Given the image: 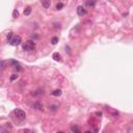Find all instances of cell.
Instances as JSON below:
<instances>
[{"label":"cell","mask_w":133,"mask_h":133,"mask_svg":"<svg viewBox=\"0 0 133 133\" xmlns=\"http://www.w3.org/2000/svg\"><path fill=\"white\" fill-rule=\"evenodd\" d=\"M35 48V43L32 41H27L23 44V49L25 51H32Z\"/></svg>","instance_id":"6da1fadb"},{"label":"cell","mask_w":133,"mask_h":133,"mask_svg":"<svg viewBox=\"0 0 133 133\" xmlns=\"http://www.w3.org/2000/svg\"><path fill=\"white\" fill-rule=\"evenodd\" d=\"M50 4H51V2L49 1V0H44V1H42V5H43L45 8L50 7Z\"/></svg>","instance_id":"52a82bcc"},{"label":"cell","mask_w":133,"mask_h":133,"mask_svg":"<svg viewBox=\"0 0 133 133\" xmlns=\"http://www.w3.org/2000/svg\"><path fill=\"white\" fill-rule=\"evenodd\" d=\"M61 95V90L60 89H55L52 92V96H55V97H58V96Z\"/></svg>","instance_id":"9c48e42d"},{"label":"cell","mask_w":133,"mask_h":133,"mask_svg":"<svg viewBox=\"0 0 133 133\" xmlns=\"http://www.w3.org/2000/svg\"><path fill=\"white\" fill-rule=\"evenodd\" d=\"M13 36H14L13 32H10V33H8V34H7V41H8V42H10V41H12Z\"/></svg>","instance_id":"9a60e30c"},{"label":"cell","mask_w":133,"mask_h":133,"mask_svg":"<svg viewBox=\"0 0 133 133\" xmlns=\"http://www.w3.org/2000/svg\"><path fill=\"white\" fill-rule=\"evenodd\" d=\"M58 133H64V132H58Z\"/></svg>","instance_id":"d6986e66"},{"label":"cell","mask_w":133,"mask_h":133,"mask_svg":"<svg viewBox=\"0 0 133 133\" xmlns=\"http://www.w3.org/2000/svg\"><path fill=\"white\" fill-rule=\"evenodd\" d=\"M4 133H7V132H4Z\"/></svg>","instance_id":"ffe728a7"},{"label":"cell","mask_w":133,"mask_h":133,"mask_svg":"<svg viewBox=\"0 0 133 133\" xmlns=\"http://www.w3.org/2000/svg\"><path fill=\"white\" fill-rule=\"evenodd\" d=\"M64 7V3L63 2H59V3L56 4V10H61Z\"/></svg>","instance_id":"7c38bea8"},{"label":"cell","mask_w":133,"mask_h":133,"mask_svg":"<svg viewBox=\"0 0 133 133\" xmlns=\"http://www.w3.org/2000/svg\"><path fill=\"white\" fill-rule=\"evenodd\" d=\"M85 5L87 7H94L96 5V2L95 1H86L85 2Z\"/></svg>","instance_id":"ba28073f"},{"label":"cell","mask_w":133,"mask_h":133,"mask_svg":"<svg viewBox=\"0 0 133 133\" xmlns=\"http://www.w3.org/2000/svg\"><path fill=\"white\" fill-rule=\"evenodd\" d=\"M77 14L79 16H84V15H86V10L82 6V5H79L77 7Z\"/></svg>","instance_id":"277c9868"},{"label":"cell","mask_w":133,"mask_h":133,"mask_svg":"<svg viewBox=\"0 0 133 133\" xmlns=\"http://www.w3.org/2000/svg\"><path fill=\"white\" fill-rule=\"evenodd\" d=\"M52 57H53V59H54V60H56V61H60V60H61V56H60V54H59L58 52L53 53Z\"/></svg>","instance_id":"5b68a950"},{"label":"cell","mask_w":133,"mask_h":133,"mask_svg":"<svg viewBox=\"0 0 133 133\" xmlns=\"http://www.w3.org/2000/svg\"><path fill=\"white\" fill-rule=\"evenodd\" d=\"M6 68V63L4 60H0V72H2Z\"/></svg>","instance_id":"8992f818"},{"label":"cell","mask_w":133,"mask_h":133,"mask_svg":"<svg viewBox=\"0 0 133 133\" xmlns=\"http://www.w3.org/2000/svg\"><path fill=\"white\" fill-rule=\"evenodd\" d=\"M30 13H31V7H30V6H27V7L24 10V15H25V16H28V15H30Z\"/></svg>","instance_id":"30bf717a"},{"label":"cell","mask_w":133,"mask_h":133,"mask_svg":"<svg viewBox=\"0 0 133 133\" xmlns=\"http://www.w3.org/2000/svg\"><path fill=\"white\" fill-rule=\"evenodd\" d=\"M13 16H14V18H18V17H19V12H18V10H14V12H13Z\"/></svg>","instance_id":"2e32d148"},{"label":"cell","mask_w":133,"mask_h":133,"mask_svg":"<svg viewBox=\"0 0 133 133\" xmlns=\"http://www.w3.org/2000/svg\"><path fill=\"white\" fill-rule=\"evenodd\" d=\"M15 114L20 121H24L25 118H26V113H25V111H23L22 109H16Z\"/></svg>","instance_id":"7a4b0ae2"},{"label":"cell","mask_w":133,"mask_h":133,"mask_svg":"<svg viewBox=\"0 0 133 133\" xmlns=\"http://www.w3.org/2000/svg\"><path fill=\"white\" fill-rule=\"evenodd\" d=\"M21 36L20 35H15V36H13V39H12V41L10 42V44L12 45V46H18V45L21 44Z\"/></svg>","instance_id":"3957f363"},{"label":"cell","mask_w":133,"mask_h":133,"mask_svg":"<svg viewBox=\"0 0 133 133\" xmlns=\"http://www.w3.org/2000/svg\"><path fill=\"white\" fill-rule=\"evenodd\" d=\"M85 133H92V132H90V131H86Z\"/></svg>","instance_id":"ac0fdd59"},{"label":"cell","mask_w":133,"mask_h":133,"mask_svg":"<svg viewBox=\"0 0 133 133\" xmlns=\"http://www.w3.org/2000/svg\"><path fill=\"white\" fill-rule=\"evenodd\" d=\"M33 107H34L35 109H39V110L43 109V105H42V104H39V103H35V104H33Z\"/></svg>","instance_id":"8fae6325"},{"label":"cell","mask_w":133,"mask_h":133,"mask_svg":"<svg viewBox=\"0 0 133 133\" xmlns=\"http://www.w3.org/2000/svg\"><path fill=\"white\" fill-rule=\"evenodd\" d=\"M57 42H58V38H56V36H54L52 39H51V43H52L53 45H55V44H57Z\"/></svg>","instance_id":"4fadbf2b"},{"label":"cell","mask_w":133,"mask_h":133,"mask_svg":"<svg viewBox=\"0 0 133 133\" xmlns=\"http://www.w3.org/2000/svg\"><path fill=\"white\" fill-rule=\"evenodd\" d=\"M17 77H18V75H14V76H12V77H10V79H12V80H14V79H16Z\"/></svg>","instance_id":"e0dca14e"},{"label":"cell","mask_w":133,"mask_h":133,"mask_svg":"<svg viewBox=\"0 0 133 133\" xmlns=\"http://www.w3.org/2000/svg\"><path fill=\"white\" fill-rule=\"evenodd\" d=\"M71 129H72V131H73V132H75V133H79V129H78V127L73 126Z\"/></svg>","instance_id":"5bb4252c"}]
</instances>
